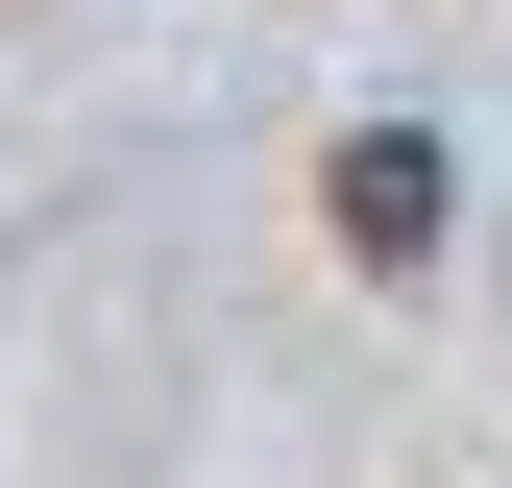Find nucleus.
I'll return each mask as SVG.
<instances>
[{
	"mask_svg": "<svg viewBox=\"0 0 512 488\" xmlns=\"http://www.w3.org/2000/svg\"><path fill=\"white\" fill-rule=\"evenodd\" d=\"M317 220H342L366 269H415V244H439V147H415V122H366V147L317 171Z\"/></svg>",
	"mask_w": 512,
	"mask_h": 488,
	"instance_id": "f257e3e1",
	"label": "nucleus"
}]
</instances>
